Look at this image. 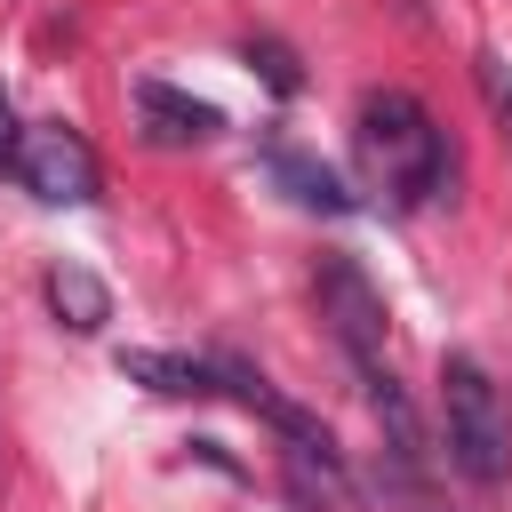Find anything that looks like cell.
<instances>
[{
  "mask_svg": "<svg viewBox=\"0 0 512 512\" xmlns=\"http://www.w3.org/2000/svg\"><path fill=\"white\" fill-rule=\"evenodd\" d=\"M352 160H360L368 192H384V208H432L456 184L448 128L408 88H368L360 96V112H352Z\"/></svg>",
  "mask_w": 512,
  "mask_h": 512,
  "instance_id": "cell-1",
  "label": "cell"
},
{
  "mask_svg": "<svg viewBox=\"0 0 512 512\" xmlns=\"http://www.w3.org/2000/svg\"><path fill=\"white\" fill-rule=\"evenodd\" d=\"M440 440H448V464L472 488H504L512 480V416H504L496 376L472 352L440 360Z\"/></svg>",
  "mask_w": 512,
  "mask_h": 512,
  "instance_id": "cell-2",
  "label": "cell"
},
{
  "mask_svg": "<svg viewBox=\"0 0 512 512\" xmlns=\"http://www.w3.org/2000/svg\"><path fill=\"white\" fill-rule=\"evenodd\" d=\"M8 168H16L24 192L48 200V208H88V200L104 192V168H96L88 136L64 128V120H32V128H16V160H8Z\"/></svg>",
  "mask_w": 512,
  "mask_h": 512,
  "instance_id": "cell-3",
  "label": "cell"
},
{
  "mask_svg": "<svg viewBox=\"0 0 512 512\" xmlns=\"http://www.w3.org/2000/svg\"><path fill=\"white\" fill-rule=\"evenodd\" d=\"M320 320H328V336L344 344L352 376L384 360V328H392V312H384V296L368 288V272H360L352 256H320Z\"/></svg>",
  "mask_w": 512,
  "mask_h": 512,
  "instance_id": "cell-4",
  "label": "cell"
},
{
  "mask_svg": "<svg viewBox=\"0 0 512 512\" xmlns=\"http://www.w3.org/2000/svg\"><path fill=\"white\" fill-rule=\"evenodd\" d=\"M136 112H144V128H152L160 144H208V136L224 128L216 104H200V96H184V88H168V80H136Z\"/></svg>",
  "mask_w": 512,
  "mask_h": 512,
  "instance_id": "cell-5",
  "label": "cell"
},
{
  "mask_svg": "<svg viewBox=\"0 0 512 512\" xmlns=\"http://www.w3.org/2000/svg\"><path fill=\"white\" fill-rule=\"evenodd\" d=\"M128 384H144V392H168V400H216L224 384H216V360H184V352H120L112 360Z\"/></svg>",
  "mask_w": 512,
  "mask_h": 512,
  "instance_id": "cell-6",
  "label": "cell"
},
{
  "mask_svg": "<svg viewBox=\"0 0 512 512\" xmlns=\"http://www.w3.org/2000/svg\"><path fill=\"white\" fill-rule=\"evenodd\" d=\"M264 168L288 184V200H296V208H320V216H352V192L336 184V168H320V160H304V152H288V144H272V152H264Z\"/></svg>",
  "mask_w": 512,
  "mask_h": 512,
  "instance_id": "cell-7",
  "label": "cell"
},
{
  "mask_svg": "<svg viewBox=\"0 0 512 512\" xmlns=\"http://www.w3.org/2000/svg\"><path fill=\"white\" fill-rule=\"evenodd\" d=\"M48 304H56V320L80 328V336H96V328L112 320V288H104L96 272H80V264H56V272H48Z\"/></svg>",
  "mask_w": 512,
  "mask_h": 512,
  "instance_id": "cell-8",
  "label": "cell"
},
{
  "mask_svg": "<svg viewBox=\"0 0 512 512\" xmlns=\"http://www.w3.org/2000/svg\"><path fill=\"white\" fill-rule=\"evenodd\" d=\"M472 72H480V96H488V112L504 120V144H512V64H504L496 48H480V56H472Z\"/></svg>",
  "mask_w": 512,
  "mask_h": 512,
  "instance_id": "cell-9",
  "label": "cell"
},
{
  "mask_svg": "<svg viewBox=\"0 0 512 512\" xmlns=\"http://www.w3.org/2000/svg\"><path fill=\"white\" fill-rule=\"evenodd\" d=\"M248 64H264V80H272L280 96H296V64H288L280 40H248Z\"/></svg>",
  "mask_w": 512,
  "mask_h": 512,
  "instance_id": "cell-10",
  "label": "cell"
},
{
  "mask_svg": "<svg viewBox=\"0 0 512 512\" xmlns=\"http://www.w3.org/2000/svg\"><path fill=\"white\" fill-rule=\"evenodd\" d=\"M16 160V112H8V88H0V168Z\"/></svg>",
  "mask_w": 512,
  "mask_h": 512,
  "instance_id": "cell-11",
  "label": "cell"
}]
</instances>
